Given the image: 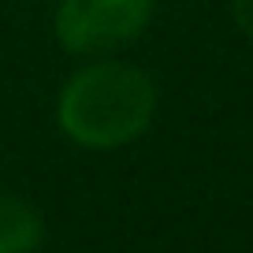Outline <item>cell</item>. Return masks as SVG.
Here are the masks:
<instances>
[{
    "label": "cell",
    "instance_id": "obj_1",
    "mask_svg": "<svg viewBox=\"0 0 253 253\" xmlns=\"http://www.w3.org/2000/svg\"><path fill=\"white\" fill-rule=\"evenodd\" d=\"M157 112L153 79L123 60L89 63L67 79L60 93V126L86 149H119L145 134Z\"/></svg>",
    "mask_w": 253,
    "mask_h": 253
},
{
    "label": "cell",
    "instance_id": "obj_2",
    "mask_svg": "<svg viewBox=\"0 0 253 253\" xmlns=\"http://www.w3.org/2000/svg\"><path fill=\"white\" fill-rule=\"evenodd\" d=\"M153 19V0H60L56 38L75 56H97L134 41Z\"/></svg>",
    "mask_w": 253,
    "mask_h": 253
},
{
    "label": "cell",
    "instance_id": "obj_3",
    "mask_svg": "<svg viewBox=\"0 0 253 253\" xmlns=\"http://www.w3.org/2000/svg\"><path fill=\"white\" fill-rule=\"evenodd\" d=\"M45 238L41 212L19 194L0 190V253H34Z\"/></svg>",
    "mask_w": 253,
    "mask_h": 253
},
{
    "label": "cell",
    "instance_id": "obj_4",
    "mask_svg": "<svg viewBox=\"0 0 253 253\" xmlns=\"http://www.w3.org/2000/svg\"><path fill=\"white\" fill-rule=\"evenodd\" d=\"M231 8H235V23L242 26V34L253 41V0H231Z\"/></svg>",
    "mask_w": 253,
    "mask_h": 253
}]
</instances>
